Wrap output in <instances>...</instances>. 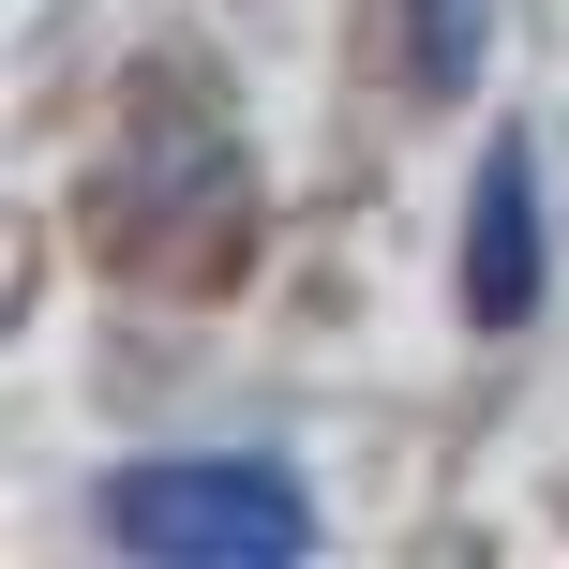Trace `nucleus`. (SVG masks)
Listing matches in <instances>:
<instances>
[{
	"label": "nucleus",
	"mask_w": 569,
	"mask_h": 569,
	"mask_svg": "<svg viewBox=\"0 0 569 569\" xmlns=\"http://www.w3.org/2000/svg\"><path fill=\"white\" fill-rule=\"evenodd\" d=\"M106 540L150 569H300L315 510L270 465H136V480H106Z\"/></svg>",
	"instance_id": "f257e3e1"
},
{
	"label": "nucleus",
	"mask_w": 569,
	"mask_h": 569,
	"mask_svg": "<svg viewBox=\"0 0 569 569\" xmlns=\"http://www.w3.org/2000/svg\"><path fill=\"white\" fill-rule=\"evenodd\" d=\"M465 315H480V330H525V315H540V150H525V136H495V166H480Z\"/></svg>",
	"instance_id": "f03ea898"
},
{
	"label": "nucleus",
	"mask_w": 569,
	"mask_h": 569,
	"mask_svg": "<svg viewBox=\"0 0 569 569\" xmlns=\"http://www.w3.org/2000/svg\"><path fill=\"white\" fill-rule=\"evenodd\" d=\"M405 16H420V46H405L420 90H465V76H480V0H405Z\"/></svg>",
	"instance_id": "7ed1b4c3"
}]
</instances>
